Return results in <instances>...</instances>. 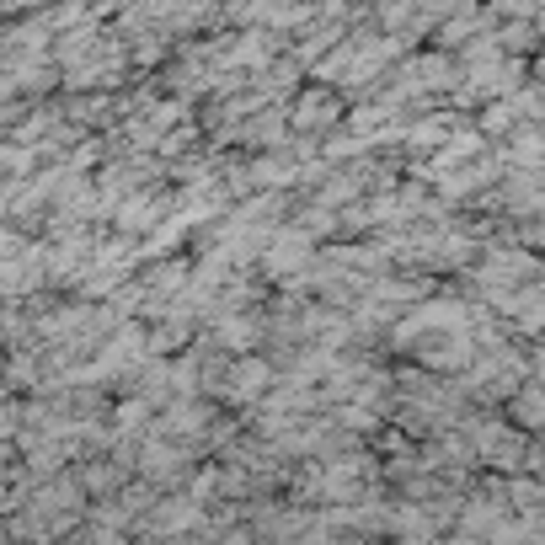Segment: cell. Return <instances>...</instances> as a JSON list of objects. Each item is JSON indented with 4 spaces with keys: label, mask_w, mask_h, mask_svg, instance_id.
<instances>
[{
    "label": "cell",
    "mask_w": 545,
    "mask_h": 545,
    "mask_svg": "<svg viewBox=\"0 0 545 545\" xmlns=\"http://www.w3.org/2000/svg\"><path fill=\"white\" fill-rule=\"evenodd\" d=\"M268 380H273V369H268V364H236L225 385H230V396L257 401V396H268Z\"/></svg>",
    "instance_id": "cell-1"
},
{
    "label": "cell",
    "mask_w": 545,
    "mask_h": 545,
    "mask_svg": "<svg viewBox=\"0 0 545 545\" xmlns=\"http://www.w3.org/2000/svg\"><path fill=\"white\" fill-rule=\"evenodd\" d=\"M337 118V97L332 91H310V97L294 107V123H300V129H321V123H332Z\"/></svg>",
    "instance_id": "cell-2"
},
{
    "label": "cell",
    "mask_w": 545,
    "mask_h": 545,
    "mask_svg": "<svg viewBox=\"0 0 545 545\" xmlns=\"http://www.w3.org/2000/svg\"><path fill=\"white\" fill-rule=\"evenodd\" d=\"M305 257H310V241H305V236H300V241L284 236V241H273V246H268V268H273V273H294V268H305Z\"/></svg>",
    "instance_id": "cell-3"
},
{
    "label": "cell",
    "mask_w": 545,
    "mask_h": 545,
    "mask_svg": "<svg viewBox=\"0 0 545 545\" xmlns=\"http://www.w3.org/2000/svg\"><path fill=\"white\" fill-rule=\"evenodd\" d=\"M513 417L529 428H545V385H529V391L513 396Z\"/></svg>",
    "instance_id": "cell-4"
},
{
    "label": "cell",
    "mask_w": 545,
    "mask_h": 545,
    "mask_svg": "<svg viewBox=\"0 0 545 545\" xmlns=\"http://www.w3.org/2000/svg\"><path fill=\"white\" fill-rule=\"evenodd\" d=\"M188 524H198L193 503H161V508H155V529H161V535H166V529H188Z\"/></svg>",
    "instance_id": "cell-5"
}]
</instances>
